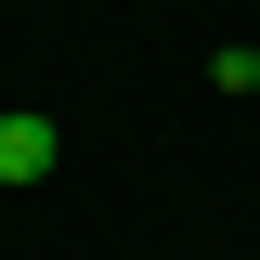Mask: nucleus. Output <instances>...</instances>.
<instances>
[{"label": "nucleus", "instance_id": "nucleus-1", "mask_svg": "<svg viewBox=\"0 0 260 260\" xmlns=\"http://www.w3.org/2000/svg\"><path fill=\"white\" fill-rule=\"evenodd\" d=\"M52 156H65V130L39 117V104H26V117H0V182H13V195H26V182H52Z\"/></svg>", "mask_w": 260, "mask_h": 260}, {"label": "nucleus", "instance_id": "nucleus-2", "mask_svg": "<svg viewBox=\"0 0 260 260\" xmlns=\"http://www.w3.org/2000/svg\"><path fill=\"white\" fill-rule=\"evenodd\" d=\"M208 91H221V104H260V52H247V39H234V52H208Z\"/></svg>", "mask_w": 260, "mask_h": 260}]
</instances>
